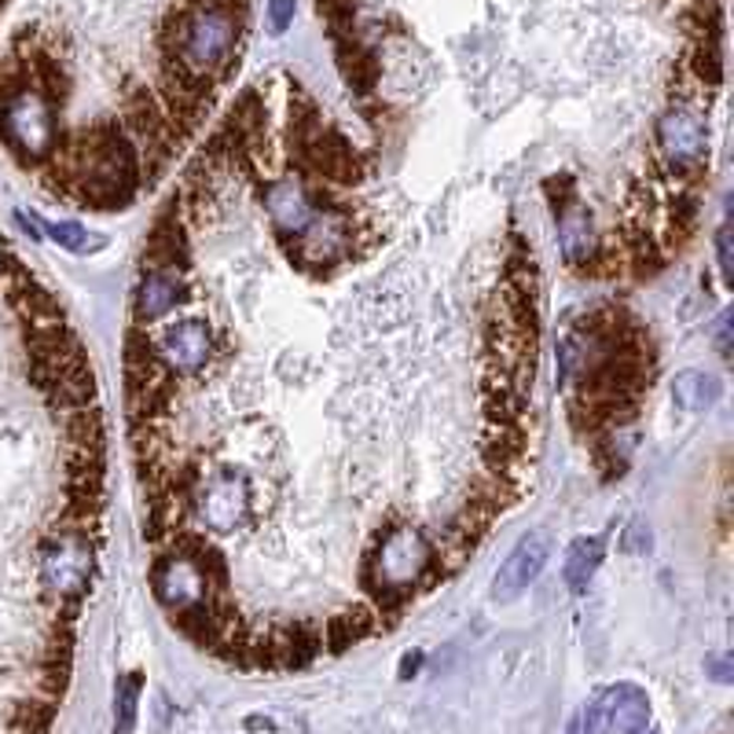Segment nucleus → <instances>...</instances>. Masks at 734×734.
I'll use <instances>...</instances> for the list:
<instances>
[{
    "mask_svg": "<svg viewBox=\"0 0 734 734\" xmlns=\"http://www.w3.org/2000/svg\"><path fill=\"white\" fill-rule=\"evenodd\" d=\"M603 555H606L603 536H581V540H573L569 555H566V584L573 587V592H584L587 581L595 577Z\"/></svg>",
    "mask_w": 734,
    "mask_h": 734,
    "instance_id": "obj_21",
    "label": "nucleus"
},
{
    "mask_svg": "<svg viewBox=\"0 0 734 734\" xmlns=\"http://www.w3.org/2000/svg\"><path fill=\"white\" fill-rule=\"evenodd\" d=\"M708 668H713V676H716V680H724V683L731 680V668H727V657H716V661H713V665H708Z\"/></svg>",
    "mask_w": 734,
    "mask_h": 734,
    "instance_id": "obj_28",
    "label": "nucleus"
},
{
    "mask_svg": "<svg viewBox=\"0 0 734 734\" xmlns=\"http://www.w3.org/2000/svg\"><path fill=\"white\" fill-rule=\"evenodd\" d=\"M434 566V547L426 544V536L415 525L394 522L378 536L371 555L364 562V584L378 595V603L389 609H400L408 592L419 577H426Z\"/></svg>",
    "mask_w": 734,
    "mask_h": 734,
    "instance_id": "obj_2",
    "label": "nucleus"
},
{
    "mask_svg": "<svg viewBox=\"0 0 734 734\" xmlns=\"http://www.w3.org/2000/svg\"><path fill=\"white\" fill-rule=\"evenodd\" d=\"M41 225H44L48 236H52L59 247H67L70 254H89L96 247H103V239L92 236V231L85 225H78V220H41Z\"/></svg>",
    "mask_w": 734,
    "mask_h": 734,
    "instance_id": "obj_24",
    "label": "nucleus"
},
{
    "mask_svg": "<svg viewBox=\"0 0 734 734\" xmlns=\"http://www.w3.org/2000/svg\"><path fill=\"white\" fill-rule=\"evenodd\" d=\"M92 569V547L85 533L59 529V536L41 547V577L59 598H81Z\"/></svg>",
    "mask_w": 734,
    "mask_h": 734,
    "instance_id": "obj_7",
    "label": "nucleus"
},
{
    "mask_svg": "<svg viewBox=\"0 0 734 734\" xmlns=\"http://www.w3.org/2000/svg\"><path fill=\"white\" fill-rule=\"evenodd\" d=\"M265 206H268V217H272V225L279 231V239H294L298 231L309 225V217L316 206L309 202V195L298 180H276L265 188Z\"/></svg>",
    "mask_w": 734,
    "mask_h": 734,
    "instance_id": "obj_14",
    "label": "nucleus"
},
{
    "mask_svg": "<svg viewBox=\"0 0 734 734\" xmlns=\"http://www.w3.org/2000/svg\"><path fill=\"white\" fill-rule=\"evenodd\" d=\"M716 261H720V276H724V284L734 279V231L731 225H724L716 231Z\"/></svg>",
    "mask_w": 734,
    "mask_h": 734,
    "instance_id": "obj_25",
    "label": "nucleus"
},
{
    "mask_svg": "<svg viewBox=\"0 0 734 734\" xmlns=\"http://www.w3.org/2000/svg\"><path fill=\"white\" fill-rule=\"evenodd\" d=\"M290 261L305 268V272H330L338 261L353 254V225L341 214L313 210L309 225H305L294 239H284Z\"/></svg>",
    "mask_w": 734,
    "mask_h": 734,
    "instance_id": "obj_4",
    "label": "nucleus"
},
{
    "mask_svg": "<svg viewBox=\"0 0 734 734\" xmlns=\"http://www.w3.org/2000/svg\"><path fill=\"white\" fill-rule=\"evenodd\" d=\"M44 394L59 408H89V400L96 397V375L92 364L85 360L78 367H67L63 375H56L52 383L44 386Z\"/></svg>",
    "mask_w": 734,
    "mask_h": 734,
    "instance_id": "obj_17",
    "label": "nucleus"
},
{
    "mask_svg": "<svg viewBox=\"0 0 734 734\" xmlns=\"http://www.w3.org/2000/svg\"><path fill=\"white\" fill-rule=\"evenodd\" d=\"M191 499L199 518L210 525L214 533H231L247 522L250 514V485L247 474L236 467H220L206 474L202 482L191 485Z\"/></svg>",
    "mask_w": 734,
    "mask_h": 734,
    "instance_id": "obj_5",
    "label": "nucleus"
},
{
    "mask_svg": "<svg viewBox=\"0 0 734 734\" xmlns=\"http://www.w3.org/2000/svg\"><path fill=\"white\" fill-rule=\"evenodd\" d=\"M635 734H654V731H651V727H643V731H635Z\"/></svg>",
    "mask_w": 734,
    "mask_h": 734,
    "instance_id": "obj_29",
    "label": "nucleus"
},
{
    "mask_svg": "<svg viewBox=\"0 0 734 734\" xmlns=\"http://www.w3.org/2000/svg\"><path fill=\"white\" fill-rule=\"evenodd\" d=\"M672 394L683 404L687 411H702V408H713V404L724 397V383L720 375L713 371H683L672 386Z\"/></svg>",
    "mask_w": 734,
    "mask_h": 734,
    "instance_id": "obj_19",
    "label": "nucleus"
},
{
    "mask_svg": "<svg viewBox=\"0 0 734 734\" xmlns=\"http://www.w3.org/2000/svg\"><path fill=\"white\" fill-rule=\"evenodd\" d=\"M643 727H651V702L632 683L603 691L581 716V734H635Z\"/></svg>",
    "mask_w": 734,
    "mask_h": 734,
    "instance_id": "obj_8",
    "label": "nucleus"
},
{
    "mask_svg": "<svg viewBox=\"0 0 734 734\" xmlns=\"http://www.w3.org/2000/svg\"><path fill=\"white\" fill-rule=\"evenodd\" d=\"M646 547H651V529H646L643 522H635L628 536H624V550H635V555H639V550H646Z\"/></svg>",
    "mask_w": 734,
    "mask_h": 734,
    "instance_id": "obj_27",
    "label": "nucleus"
},
{
    "mask_svg": "<svg viewBox=\"0 0 734 734\" xmlns=\"http://www.w3.org/2000/svg\"><path fill=\"white\" fill-rule=\"evenodd\" d=\"M294 22V0H268V30L284 33Z\"/></svg>",
    "mask_w": 734,
    "mask_h": 734,
    "instance_id": "obj_26",
    "label": "nucleus"
},
{
    "mask_svg": "<svg viewBox=\"0 0 734 734\" xmlns=\"http://www.w3.org/2000/svg\"><path fill=\"white\" fill-rule=\"evenodd\" d=\"M184 287L180 272H169V268H147L140 287H137V316L140 320H158L169 309H177V301H184Z\"/></svg>",
    "mask_w": 734,
    "mask_h": 734,
    "instance_id": "obj_15",
    "label": "nucleus"
},
{
    "mask_svg": "<svg viewBox=\"0 0 734 734\" xmlns=\"http://www.w3.org/2000/svg\"><path fill=\"white\" fill-rule=\"evenodd\" d=\"M298 158L305 169H313V173H320L324 180H335V184H357L364 173L357 151H353L349 140L335 129H316L313 137L298 147Z\"/></svg>",
    "mask_w": 734,
    "mask_h": 734,
    "instance_id": "obj_11",
    "label": "nucleus"
},
{
    "mask_svg": "<svg viewBox=\"0 0 734 734\" xmlns=\"http://www.w3.org/2000/svg\"><path fill=\"white\" fill-rule=\"evenodd\" d=\"M52 184L92 210H118L140 188V158L118 126L81 129L52 158Z\"/></svg>",
    "mask_w": 734,
    "mask_h": 734,
    "instance_id": "obj_1",
    "label": "nucleus"
},
{
    "mask_svg": "<svg viewBox=\"0 0 734 734\" xmlns=\"http://www.w3.org/2000/svg\"><path fill=\"white\" fill-rule=\"evenodd\" d=\"M547 558H550V533H544V529L525 533L522 540H518V547H514L510 555H507L504 566L496 569V581H493V598H496V603L499 606L514 603V598H518L525 587L540 577V569L547 566Z\"/></svg>",
    "mask_w": 734,
    "mask_h": 734,
    "instance_id": "obj_10",
    "label": "nucleus"
},
{
    "mask_svg": "<svg viewBox=\"0 0 734 734\" xmlns=\"http://www.w3.org/2000/svg\"><path fill=\"white\" fill-rule=\"evenodd\" d=\"M657 147L672 173H680L683 180L702 177L708 158V126L687 103H676L657 121Z\"/></svg>",
    "mask_w": 734,
    "mask_h": 734,
    "instance_id": "obj_6",
    "label": "nucleus"
},
{
    "mask_svg": "<svg viewBox=\"0 0 734 734\" xmlns=\"http://www.w3.org/2000/svg\"><path fill=\"white\" fill-rule=\"evenodd\" d=\"M151 587H155V598L169 609V614L199 606V603H206V595H210V587H206V577H202V569L195 566V558L177 555V550H169L166 558L155 562Z\"/></svg>",
    "mask_w": 734,
    "mask_h": 734,
    "instance_id": "obj_9",
    "label": "nucleus"
},
{
    "mask_svg": "<svg viewBox=\"0 0 734 734\" xmlns=\"http://www.w3.org/2000/svg\"><path fill=\"white\" fill-rule=\"evenodd\" d=\"M522 452H525V437L518 434V426H514V423L496 426V430L488 434V440H485V463H488V474L507 477V470L522 459Z\"/></svg>",
    "mask_w": 734,
    "mask_h": 734,
    "instance_id": "obj_20",
    "label": "nucleus"
},
{
    "mask_svg": "<svg viewBox=\"0 0 734 734\" xmlns=\"http://www.w3.org/2000/svg\"><path fill=\"white\" fill-rule=\"evenodd\" d=\"M0 132L19 158L41 162L56 151V110L37 89H19L0 103Z\"/></svg>",
    "mask_w": 734,
    "mask_h": 734,
    "instance_id": "obj_3",
    "label": "nucleus"
},
{
    "mask_svg": "<svg viewBox=\"0 0 734 734\" xmlns=\"http://www.w3.org/2000/svg\"><path fill=\"white\" fill-rule=\"evenodd\" d=\"M140 672H126L115 687V734H137V713H140Z\"/></svg>",
    "mask_w": 734,
    "mask_h": 734,
    "instance_id": "obj_22",
    "label": "nucleus"
},
{
    "mask_svg": "<svg viewBox=\"0 0 734 734\" xmlns=\"http://www.w3.org/2000/svg\"><path fill=\"white\" fill-rule=\"evenodd\" d=\"M558 247H562V254H566L569 265H584L587 257L598 250L595 220L577 199L558 206Z\"/></svg>",
    "mask_w": 734,
    "mask_h": 734,
    "instance_id": "obj_16",
    "label": "nucleus"
},
{
    "mask_svg": "<svg viewBox=\"0 0 734 734\" xmlns=\"http://www.w3.org/2000/svg\"><path fill=\"white\" fill-rule=\"evenodd\" d=\"M184 265H188V242H184L177 202H169L166 210L158 214L151 236L143 242V268H169V272H180Z\"/></svg>",
    "mask_w": 734,
    "mask_h": 734,
    "instance_id": "obj_13",
    "label": "nucleus"
},
{
    "mask_svg": "<svg viewBox=\"0 0 734 734\" xmlns=\"http://www.w3.org/2000/svg\"><path fill=\"white\" fill-rule=\"evenodd\" d=\"M371 628H375V614H371V609H367V606H349V609H341V614H335V617L327 621L324 643H327L335 654H341L346 646L367 639V635H371Z\"/></svg>",
    "mask_w": 734,
    "mask_h": 734,
    "instance_id": "obj_18",
    "label": "nucleus"
},
{
    "mask_svg": "<svg viewBox=\"0 0 734 734\" xmlns=\"http://www.w3.org/2000/svg\"><path fill=\"white\" fill-rule=\"evenodd\" d=\"M67 445L103 452V415L96 408H78L67 415Z\"/></svg>",
    "mask_w": 734,
    "mask_h": 734,
    "instance_id": "obj_23",
    "label": "nucleus"
},
{
    "mask_svg": "<svg viewBox=\"0 0 734 734\" xmlns=\"http://www.w3.org/2000/svg\"><path fill=\"white\" fill-rule=\"evenodd\" d=\"M210 353H214V335H210V327H206V320H180L173 327H166L162 341H158V357H162L169 371H180V375L202 371Z\"/></svg>",
    "mask_w": 734,
    "mask_h": 734,
    "instance_id": "obj_12",
    "label": "nucleus"
}]
</instances>
